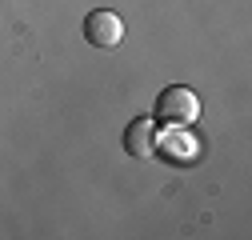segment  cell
I'll use <instances>...</instances> for the list:
<instances>
[{
	"instance_id": "cell-1",
	"label": "cell",
	"mask_w": 252,
	"mask_h": 240,
	"mask_svg": "<svg viewBox=\"0 0 252 240\" xmlns=\"http://www.w3.org/2000/svg\"><path fill=\"white\" fill-rule=\"evenodd\" d=\"M156 112H160L164 120H172V124H192V120L200 116V96L192 92V88H184V84H172V88L160 92Z\"/></svg>"
},
{
	"instance_id": "cell-3",
	"label": "cell",
	"mask_w": 252,
	"mask_h": 240,
	"mask_svg": "<svg viewBox=\"0 0 252 240\" xmlns=\"http://www.w3.org/2000/svg\"><path fill=\"white\" fill-rule=\"evenodd\" d=\"M124 148H128L132 156H140V160L156 156V124L152 120H132L128 132H124Z\"/></svg>"
},
{
	"instance_id": "cell-2",
	"label": "cell",
	"mask_w": 252,
	"mask_h": 240,
	"mask_svg": "<svg viewBox=\"0 0 252 240\" xmlns=\"http://www.w3.org/2000/svg\"><path fill=\"white\" fill-rule=\"evenodd\" d=\"M84 40H88L92 48H116V44L124 40V24H120V16L108 12V8L88 12V20H84Z\"/></svg>"
}]
</instances>
